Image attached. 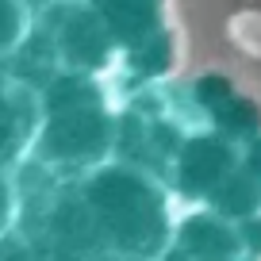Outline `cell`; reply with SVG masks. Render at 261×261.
Returning a JSON list of instances; mask_svg holds the SVG:
<instances>
[{
    "label": "cell",
    "instance_id": "2e32d148",
    "mask_svg": "<svg viewBox=\"0 0 261 261\" xmlns=\"http://www.w3.org/2000/svg\"><path fill=\"white\" fill-rule=\"evenodd\" d=\"M12 215H16V196H12V185H8V177H4V169H0V234L8 230Z\"/></svg>",
    "mask_w": 261,
    "mask_h": 261
},
{
    "label": "cell",
    "instance_id": "9c48e42d",
    "mask_svg": "<svg viewBox=\"0 0 261 261\" xmlns=\"http://www.w3.org/2000/svg\"><path fill=\"white\" fill-rule=\"evenodd\" d=\"M212 204H215V212H219L223 219H250V215L257 212V204H261V185L246 169H234L227 177V185L212 196Z\"/></svg>",
    "mask_w": 261,
    "mask_h": 261
},
{
    "label": "cell",
    "instance_id": "7a4b0ae2",
    "mask_svg": "<svg viewBox=\"0 0 261 261\" xmlns=\"http://www.w3.org/2000/svg\"><path fill=\"white\" fill-rule=\"evenodd\" d=\"M115 139L119 123L108 115L104 104L42 112V123L35 130V158L54 169H100L108 165Z\"/></svg>",
    "mask_w": 261,
    "mask_h": 261
},
{
    "label": "cell",
    "instance_id": "5b68a950",
    "mask_svg": "<svg viewBox=\"0 0 261 261\" xmlns=\"http://www.w3.org/2000/svg\"><path fill=\"white\" fill-rule=\"evenodd\" d=\"M238 227H230L219 212H192L173 230V253H180L185 261H227L238 257Z\"/></svg>",
    "mask_w": 261,
    "mask_h": 261
},
{
    "label": "cell",
    "instance_id": "3957f363",
    "mask_svg": "<svg viewBox=\"0 0 261 261\" xmlns=\"http://www.w3.org/2000/svg\"><path fill=\"white\" fill-rule=\"evenodd\" d=\"M234 169H238V154L223 135H188L180 154L169 165L173 188L185 200H212Z\"/></svg>",
    "mask_w": 261,
    "mask_h": 261
},
{
    "label": "cell",
    "instance_id": "7c38bea8",
    "mask_svg": "<svg viewBox=\"0 0 261 261\" xmlns=\"http://www.w3.org/2000/svg\"><path fill=\"white\" fill-rule=\"evenodd\" d=\"M215 123H219L227 135H246V130H253L257 127V112H253V104H246V100H238V96H230L223 108H215Z\"/></svg>",
    "mask_w": 261,
    "mask_h": 261
},
{
    "label": "cell",
    "instance_id": "ba28073f",
    "mask_svg": "<svg viewBox=\"0 0 261 261\" xmlns=\"http://www.w3.org/2000/svg\"><path fill=\"white\" fill-rule=\"evenodd\" d=\"M31 108L12 92H0V169L19 162L27 139H31Z\"/></svg>",
    "mask_w": 261,
    "mask_h": 261
},
{
    "label": "cell",
    "instance_id": "30bf717a",
    "mask_svg": "<svg viewBox=\"0 0 261 261\" xmlns=\"http://www.w3.org/2000/svg\"><path fill=\"white\" fill-rule=\"evenodd\" d=\"M85 104H100V92L89 77L81 73H62L50 77L46 92H42V112H62V108H85Z\"/></svg>",
    "mask_w": 261,
    "mask_h": 261
},
{
    "label": "cell",
    "instance_id": "9a60e30c",
    "mask_svg": "<svg viewBox=\"0 0 261 261\" xmlns=\"http://www.w3.org/2000/svg\"><path fill=\"white\" fill-rule=\"evenodd\" d=\"M238 238H242V250L261 253V215H250L238 223Z\"/></svg>",
    "mask_w": 261,
    "mask_h": 261
},
{
    "label": "cell",
    "instance_id": "e0dca14e",
    "mask_svg": "<svg viewBox=\"0 0 261 261\" xmlns=\"http://www.w3.org/2000/svg\"><path fill=\"white\" fill-rule=\"evenodd\" d=\"M242 169H246V173H250V177L261 185V139L253 142L250 150H246V162H242Z\"/></svg>",
    "mask_w": 261,
    "mask_h": 261
},
{
    "label": "cell",
    "instance_id": "d6986e66",
    "mask_svg": "<svg viewBox=\"0 0 261 261\" xmlns=\"http://www.w3.org/2000/svg\"><path fill=\"white\" fill-rule=\"evenodd\" d=\"M92 261H142V257H127V253H112V250H104V253H96Z\"/></svg>",
    "mask_w": 261,
    "mask_h": 261
},
{
    "label": "cell",
    "instance_id": "8fae6325",
    "mask_svg": "<svg viewBox=\"0 0 261 261\" xmlns=\"http://www.w3.org/2000/svg\"><path fill=\"white\" fill-rule=\"evenodd\" d=\"M130 65H135V73H142V77H162L173 65L169 31H158V35H150L146 42H139V46L130 50Z\"/></svg>",
    "mask_w": 261,
    "mask_h": 261
},
{
    "label": "cell",
    "instance_id": "ffe728a7",
    "mask_svg": "<svg viewBox=\"0 0 261 261\" xmlns=\"http://www.w3.org/2000/svg\"><path fill=\"white\" fill-rule=\"evenodd\" d=\"M31 4H42V0H31Z\"/></svg>",
    "mask_w": 261,
    "mask_h": 261
},
{
    "label": "cell",
    "instance_id": "52a82bcc",
    "mask_svg": "<svg viewBox=\"0 0 261 261\" xmlns=\"http://www.w3.org/2000/svg\"><path fill=\"white\" fill-rule=\"evenodd\" d=\"M119 46L135 50L162 31V0H96L92 4Z\"/></svg>",
    "mask_w": 261,
    "mask_h": 261
},
{
    "label": "cell",
    "instance_id": "4fadbf2b",
    "mask_svg": "<svg viewBox=\"0 0 261 261\" xmlns=\"http://www.w3.org/2000/svg\"><path fill=\"white\" fill-rule=\"evenodd\" d=\"M23 35V8L19 0H0V54L8 46H16Z\"/></svg>",
    "mask_w": 261,
    "mask_h": 261
},
{
    "label": "cell",
    "instance_id": "ac0fdd59",
    "mask_svg": "<svg viewBox=\"0 0 261 261\" xmlns=\"http://www.w3.org/2000/svg\"><path fill=\"white\" fill-rule=\"evenodd\" d=\"M0 261H39L31 250H8V253H0Z\"/></svg>",
    "mask_w": 261,
    "mask_h": 261
},
{
    "label": "cell",
    "instance_id": "8992f818",
    "mask_svg": "<svg viewBox=\"0 0 261 261\" xmlns=\"http://www.w3.org/2000/svg\"><path fill=\"white\" fill-rule=\"evenodd\" d=\"M54 46L62 50V58L73 69H100V65L112 58V31L104 27V19L96 16V8H81V12H69L58 27V39Z\"/></svg>",
    "mask_w": 261,
    "mask_h": 261
},
{
    "label": "cell",
    "instance_id": "6da1fadb",
    "mask_svg": "<svg viewBox=\"0 0 261 261\" xmlns=\"http://www.w3.org/2000/svg\"><path fill=\"white\" fill-rule=\"evenodd\" d=\"M77 192L85 196L112 253L162 261L173 250L177 227L169 219V200L146 169H135L127 162L100 165L81 180Z\"/></svg>",
    "mask_w": 261,
    "mask_h": 261
},
{
    "label": "cell",
    "instance_id": "5bb4252c",
    "mask_svg": "<svg viewBox=\"0 0 261 261\" xmlns=\"http://www.w3.org/2000/svg\"><path fill=\"white\" fill-rule=\"evenodd\" d=\"M230 96H234V92H230L227 77H200V81H196V100H200V104H204L207 112L223 108Z\"/></svg>",
    "mask_w": 261,
    "mask_h": 261
},
{
    "label": "cell",
    "instance_id": "277c9868",
    "mask_svg": "<svg viewBox=\"0 0 261 261\" xmlns=\"http://www.w3.org/2000/svg\"><path fill=\"white\" fill-rule=\"evenodd\" d=\"M46 234H50V246H54V261H92L96 253L108 250L81 192L54 204V212L46 219Z\"/></svg>",
    "mask_w": 261,
    "mask_h": 261
},
{
    "label": "cell",
    "instance_id": "44dd1931",
    "mask_svg": "<svg viewBox=\"0 0 261 261\" xmlns=\"http://www.w3.org/2000/svg\"><path fill=\"white\" fill-rule=\"evenodd\" d=\"M227 261H238V257H227Z\"/></svg>",
    "mask_w": 261,
    "mask_h": 261
}]
</instances>
